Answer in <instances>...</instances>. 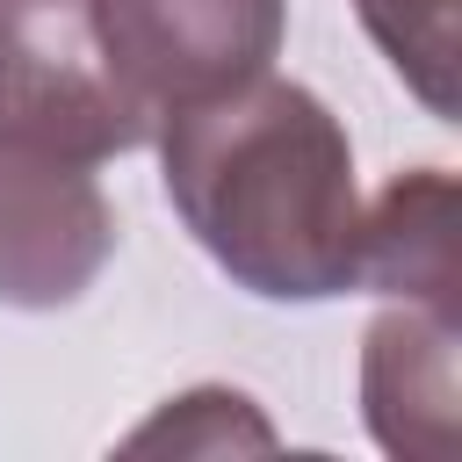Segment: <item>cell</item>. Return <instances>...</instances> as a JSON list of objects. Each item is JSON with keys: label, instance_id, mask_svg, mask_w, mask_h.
Returning a JSON list of instances; mask_svg holds the SVG:
<instances>
[{"label": "cell", "instance_id": "6da1fadb", "mask_svg": "<svg viewBox=\"0 0 462 462\" xmlns=\"http://www.w3.org/2000/svg\"><path fill=\"white\" fill-rule=\"evenodd\" d=\"M159 166L195 245L267 303L361 282V188L339 116L296 79H245L159 116Z\"/></svg>", "mask_w": 462, "mask_h": 462}, {"label": "cell", "instance_id": "277c9868", "mask_svg": "<svg viewBox=\"0 0 462 462\" xmlns=\"http://www.w3.org/2000/svg\"><path fill=\"white\" fill-rule=\"evenodd\" d=\"M116 253V209L79 159L0 130V303L58 310Z\"/></svg>", "mask_w": 462, "mask_h": 462}, {"label": "cell", "instance_id": "52a82bcc", "mask_svg": "<svg viewBox=\"0 0 462 462\" xmlns=\"http://www.w3.org/2000/svg\"><path fill=\"white\" fill-rule=\"evenodd\" d=\"M354 7L383 43V58L397 65V79L440 123H455V0H354Z\"/></svg>", "mask_w": 462, "mask_h": 462}, {"label": "cell", "instance_id": "8992f818", "mask_svg": "<svg viewBox=\"0 0 462 462\" xmlns=\"http://www.w3.org/2000/svg\"><path fill=\"white\" fill-rule=\"evenodd\" d=\"M361 282L383 289V296L455 303V289H462V267H455V180L440 166L397 173L361 209Z\"/></svg>", "mask_w": 462, "mask_h": 462}, {"label": "cell", "instance_id": "7a4b0ae2", "mask_svg": "<svg viewBox=\"0 0 462 462\" xmlns=\"http://www.w3.org/2000/svg\"><path fill=\"white\" fill-rule=\"evenodd\" d=\"M0 130L79 166L152 137V123L116 87L94 0H0Z\"/></svg>", "mask_w": 462, "mask_h": 462}, {"label": "cell", "instance_id": "ba28073f", "mask_svg": "<svg viewBox=\"0 0 462 462\" xmlns=\"http://www.w3.org/2000/svg\"><path fill=\"white\" fill-rule=\"evenodd\" d=\"M274 433L253 419L238 390H188L152 426L130 433V448H173V455H217V448H267Z\"/></svg>", "mask_w": 462, "mask_h": 462}, {"label": "cell", "instance_id": "3957f363", "mask_svg": "<svg viewBox=\"0 0 462 462\" xmlns=\"http://www.w3.org/2000/svg\"><path fill=\"white\" fill-rule=\"evenodd\" d=\"M282 0H94L116 87L152 130L173 108L260 79L282 51Z\"/></svg>", "mask_w": 462, "mask_h": 462}, {"label": "cell", "instance_id": "5b68a950", "mask_svg": "<svg viewBox=\"0 0 462 462\" xmlns=\"http://www.w3.org/2000/svg\"><path fill=\"white\" fill-rule=\"evenodd\" d=\"M361 404L368 433L390 455L448 462L455 455V303L390 296V310L368 325L361 346Z\"/></svg>", "mask_w": 462, "mask_h": 462}]
</instances>
